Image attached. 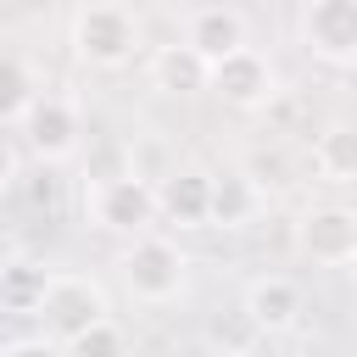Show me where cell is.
<instances>
[{
  "label": "cell",
  "mask_w": 357,
  "mask_h": 357,
  "mask_svg": "<svg viewBox=\"0 0 357 357\" xmlns=\"http://www.w3.org/2000/svg\"><path fill=\"white\" fill-rule=\"evenodd\" d=\"M117 273H123V290L139 307H173L184 296V284H190V251L173 234H156L151 229V234H134L123 245Z\"/></svg>",
  "instance_id": "obj_1"
},
{
  "label": "cell",
  "mask_w": 357,
  "mask_h": 357,
  "mask_svg": "<svg viewBox=\"0 0 357 357\" xmlns=\"http://www.w3.org/2000/svg\"><path fill=\"white\" fill-rule=\"evenodd\" d=\"M139 50V17L117 0H89L73 17V56L89 73H117Z\"/></svg>",
  "instance_id": "obj_2"
},
{
  "label": "cell",
  "mask_w": 357,
  "mask_h": 357,
  "mask_svg": "<svg viewBox=\"0 0 357 357\" xmlns=\"http://www.w3.org/2000/svg\"><path fill=\"white\" fill-rule=\"evenodd\" d=\"M84 218H89L100 234H117V240L151 234V229H156V195H151V178H145V173H112V178H95V184L84 190Z\"/></svg>",
  "instance_id": "obj_3"
},
{
  "label": "cell",
  "mask_w": 357,
  "mask_h": 357,
  "mask_svg": "<svg viewBox=\"0 0 357 357\" xmlns=\"http://www.w3.org/2000/svg\"><path fill=\"white\" fill-rule=\"evenodd\" d=\"M33 318H39V335H50V340L67 346V340L84 335L89 324L112 318V296H106V284L89 279V273H50Z\"/></svg>",
  "instance_id": "obj_4"
},
{
  "label": "cell",
  "mask_w": 357,
  "mask_h": 357,
  "mask_svg": "<svg viewBox=\"0 0 357 357\" xmlns=\"http://www.w3.org/2000/svg\"><path fill=\"white\" fill-rule=\"evenodd\" d=\"M17 134H22V145L39 156V162H73L78 156V145H84V117H78V106L67 100V95H33L28 100V112L17 117Z\"/></svg>",
  "instance_id": "obj_5"
},
{
  "label": "cell",
  "mask_w": 357,
  "mask_h": 357,
  "mask_svg": "<svg viewBox=\"0 0 357 357\" xmlns=\"http://www.w3.org/2000/svg\"><path fill=\"white\" fill-rule=\"evenodd\" d=\"M206 89L229 112H262L279 95V73H273V61L257 45H245V50H234V56H223V61L206 67Z\"/></svg>",
  "instance_id": "obj_6"
},
{
  "label": "cell",
  "mask_w": 357,
  "mask_h": 357,
  "mask_svg": "<svg viewBox=\"0 0 357 357\" xmlns=\"http://www.w3.org/2000/svg\"><path fill=\"white\" fill-rule=\"evenodd\" d=\"M296 251L312 268H351L357 262V212L346 201H318L296 223Z\"/></svg>",
  "instance_id": "obj_7"
},
{
  "label": "cell",
  "mask_w": 357,
  "mask_h": 357,
  "mask_svg": "<svg viewBox=\"0 0 357 357\" xmlns=\"http://www.w3.org/2000/svg\"><path fill=\"white\" fill-rule=\"evenodd\" d=\"M301 45L312 61L346 73L357 61V0H307L301 6Z\"/></svg>",
  "instance_id": "obj_8"
},
{
  "label": "cell",
  "mask_w": 357,
  "mask_h": 357,
  "mask_svg": "<svg viewBox=\"0 0 357 357\" xmlns=\"http://www.w3.org/2000/svg\"><path fill=\"white\" fill-rule=\"evenodd\" d=\"M240 312H245V324H251L257 335H284V329L301 324L307 290H301L290 273H257V279L245 284V296H240Z\"/></svg>",
  "instance_id": "obj_9"
},
{
  "label": "cell",
  "mask_w": 357,
  "mask_h": 357,
  "mask_svg": "<svg viewBox=\"0 0 357 357\" xmlns=\"http://www.w3.org/2000/svg\"><path fill=\"white\" fill-rule=\"evenodd\" d=\"M178 45H184V50H195V56L212 67V61H223V56L245 50V45H251V28H245V17H240L234 6H195V11L184 17Z\"/></svg>",
  "instance_id": "obj_10"
},
{
  "label": "cell",
  "mask_w": 357,
  "mask_h": 357,
  "mask_svg": "<svg viewBox=\"0 0 357 357\" xmlns=\"http://www.w3.org/2000/svg\"><path fill=\"white\" fill-rule=\"evenodd\" d=\"M262 212V184L245 167L206 173V229H245Z\"/></svg>",
  "instance_id": "obj_11"
},
{
  "label": "cell",
  "mask_w": 357,
  "mask_h": 357,
  "mask_svg": "<svg viewBox=\"0 0 357 357\" xmlns=\"http://www.w3.org/2000/svg\"><path fill=\"white\" fill-rule=\"evenodd\" d=\"M156 195V223L173 229H206V173L201 167H173L151 184Z\"/></svg>",
  "instance_id": "obj_12"
},
{
  "label": "cell",
  "mask_w": 357,
  "mask_h": 357,
  "mask_svg": "<svg viewBox=\"0 0 357 357\" xmlns=\"http://www.w3.org/2000/svg\"><path fill=\"white\" fill-rule=\"evenodd\" d=\"M145 78H151V89H156V95L190 100V95H201V89H206V61H201L195 50H184V45H156V50H151V61H145Z\"/></svg>",
  "instance_id": "obj_13"
},
{
  "label": "cell",
  "mask_w": 357,
  "mask_h": 357,
  "mask_svg": "<svg viewBox=\"0 0 357 357\" xmlns=\"http://www.w3.org/2000/svg\"><path fill=\"white\" fill-rule=\"evenodd\" d=\"M312 173L324 184H335V190L357 184V134H351V123L335 117V123H324L312 134Z\"/></svg>",
  "instance_id": "obj_14"
},
{
  "label": "cell",
  "mask_w": 357,
  "mask_h": 357,
  "mask_svg": "<svg viewBox=\"0 0 357 357\" xmlns=\"http://www.w3.org/2000/svg\"><path fill=\"white\" fill-rule=\"evenodd\" d=\"M50 273H56V268H45V262H33V257H11V262H0V307L17 312V318H33L45 284H50Z\"/></svg>",
  "instance_id": "obj_15"
},
{
  "label": "cell",
  "mask_w": 357,
  "mask_h": 357,
  "mask_svg": "<svg viewBox=\"0 0 357 357\" xmlns=\"http://www.w3.org/2000/svg\"><path fill=\"white\" fill-rule=\"evenodd\" d=\"M39 95V84H33V73H28V61L22 56H11V50H0V128L6 123H17L22 112H28V100Z\"/></svg>",
  "instance_id": "obj_16"
},
{
  "label": "cell",
  "mask_w": 357,
  "mask_h": 357,
  "mask_svg": "<svg viewBox=\"0 0 357 357\" xmlns=\"http://www.w3.org/2000/svg\"><path fill=\"white\" fill-rule=\"evenodd\" d=\"M61 351H67V357H128V335H123L112 318H100V324H89L84 335H73Z\"/></svg>",
  "instance_id": "obj_17"
},
{
  "label": "cell",
  "mask_w": 357,
  "mask_h": 357,
  "mask_svg": "<svg viewBox=\"0 0 357 357\" xmlns=\"http://www.w3.org/2000/svg\"><path fill=\"white\" fill-rule=\"evenodd\" d=\"M0 357H67V351L50 335H17L11 346H0Z\"/></svg>",
  "instance_id": "obj_18"
},
{
  "label": "cell",
  "mask_w": 357,
  "mask_h": 357,
  "mask_svg": "<svg viewBox=\"0 0 357 357\" xmlns=\"http://www.w3.org/2000/svg\"><path fill=\"white\" fill-rule=\"evenodd\" d=\"M17 173H22V156H17V145H11V134H0V195L17 184Z\"/></svg>",
  "instance_id": "obj_19"
},
{
  "label": "cell",
  "mask_w": 357,
  "mask_h": 357,
  "mask_svg": "<svg viewBox=\"0 0 357 357\" xmlns=\"http://www.w3.org/2000/svg\"><path fill=\"white\" fill-rule=\"evenodd\" d=\"M206 357H251V351H245V346H212Z\"/></svg>",
  "instance_id": "obj_20"
},
{
  "label": "cell",
  "mask_w": 357,
  "mask_h": 357,
  "mask_svg": "<svg viewBox=\"0 0 357 357\" xmlns=\"http://www.w3.org/2000/svg\"><path fill=\"white\" fill-rule=\"evenodd\" d=\"M151 357H167V351H151Z\"/></svg>",
  "instance_id": "obj_21"
}]
</instances>
